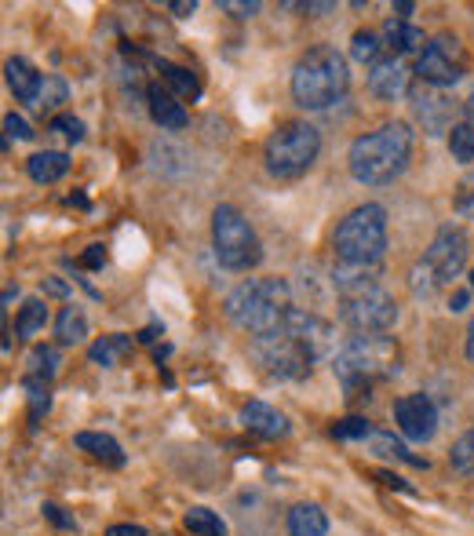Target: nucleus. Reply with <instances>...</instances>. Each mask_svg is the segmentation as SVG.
<instances>
[{
    "mask_svg": "<svg viewBox=\"0 0 474 536\" xmlns=\"http://www.w3.org/2000/svg\"><path fill=\"white\" fill-rule=\"evenodd\" d=\"M332 351V325L310 310H292L285 329L252 340V358L270 380H303L314 361Z\"/></svg>",
    "mask_w": 474,
    "mask_h": 536,
    "instance_id": "1",
    "label": "nucleus"
},
{
    "mask_svg": "<svg viewBox=\"0 0 474 536\" xmlns=\"http://www.w3.org/2000/svg\"><path fill=\"white\" fill-rule=\"evenodd\" d=\"M409 157H413V128L405 121H387L376 132L354 139L347 165H351V176L358 183L391 186L409 168Z\"/></svg>",
    "mask_w": 474,
    "mask_h": 536,
    "instance_id": "2",
    "label": "nucleus"
},
{
    "mask_svg": "<svg viewBox=\"0 0 474 536\" xmlns=\"http://www.w3.org/2000/svg\"><path fill=\"white\" fill-rule=\"evenodd\" d=\"M398 361H402L398 343L387 332H380V336H351L332 358V372H336L343 394L351 402H361V398H369L376 383L398 376Z\"/></svg>",
    "mask_w": 474,
    "mask_h": 536,
    "instance_id": "3",
    "label": "nucleus"
},
{
    "mask_svg": "<svg viewBox=\"0 0 474 536\" xmlns=\"http://www.w3.org/2000/svg\"><path fill=\"white\" fill-rule=\"evenodd\" d=\"M223 310L237 329L259 340V336L285 329V321L296 307H292V289L285 278H252L227 292Z\"/></svg>",
    "mask_w": 474,
    "mask_h": 536,
    "instance_id": "4",
    "label": "nucleus"
},
{
    "mask_svg": "<svg viewBox=\"0 0 474 536\" xmlns=\"http://www.w3.org/2000/svg\"><path fill=\"white\" fill-rule=\"evenodd\" d=\"M347 84H351L347 59L332 44H314L292 66V99L303 110H329L347 95Z\"/></svg>",
    "mask_w": 474,
    "mask_h": 536,
    "instance_id": "5",
    "label": "nucleus"
},
{
    "mask_svg": "<svg viewBox=\"0 0 474 536\" xmlns=\"http://www.w3.org/2000/svg\"><path fill=\"white\" fill-rule=\"evenodd\" d=\"M336 259L354 267H380L387 256V208L383 205H358L351 216H343L336 227Z\"/></svg>",
    "mask_w": 474,
    "mask_h": 536,
    "instance_id": "6",
    "label": "nucleus"
},
{
    "mask_svg": "<svg viewBox=\"0 0 474 536\" xmlns=\"http://www.w3.org/2000/svg\"><path fill=\"white\" fill-rule=\"evenodd\" d=\"M467 267V234L456 223H445L438 227L434 241L427 245L423 259L413 267L409 281H413V296L431 299L438 289L453 285Z\"/></svg>",
    "mask_w": 474,
    "mask_h": 536,
    "instance_id": "7",
    "label": "nucleus"
},
{
    "mask_svg": "<svg viewBox=\"0 0 474 536\" xmlns=\"http://www.w3.org/2000/svg\"><path fill=\"white\" fill-rule=\"evenodd\" d=\"M321 154V132L307 121H285L263 146V161L274 179L307 176Z\"/></svg>",
    "mask_w": 474,
    "mask_h": 536,
    "instance_id": "8",
    "label": "nucleus"
},
{
    "mask_svg": "<svg viewBox=\"0 0 474 536\" xmlns=\"http://www.w3.org/2000/svg\"><path fill=\"white\" fill-rule=\"evenodd\" d=\"M212 252L223 270H237L245 274L263 259V245H259L256 230L234 205H219L212 212Z\"/></svg>",
    "mask_w": 474,
    "mask_h": 536,
    "instance_id": "9",
    "label": "nucleus"
},
{
    "mask_svg": "<svg viewBox=\"0 0 474 536\" xmlns=\"http://www.w3.org/2000/svg\"><path fill=\"white\" fill-rule=\"evenodd\" d=\"M340 321L354 336H380V332L394 329L398 321V303L383 285H369V289H354L340 296Z\"/></svg>",
    "mask_w": 474,
    "mask_h": 536,
    "instance_id": "10",
    "label": "nucleus"
},
{
    "mask_svg": "<svg viewBox=\"0 0 474 536\" xmlns=\"http://www.w3.org/2000/svg\"><path fill=\"white\" fill-rule=\"evenodd\" d=\"M464 73H467V52L453 33H438V37H431L427 48L416 55V77H420V84H431V88H453V84L464 81Z\"/></svg>",
    "mask_w": 474,
    "mask_h": 536,
    "instance_id": "11",
    "label": "nucleus"
},
{
    "mask_svg": "<svg viewBox=\"0 0 474 536\" xmlns=\"http://www.w3.org/2000/svg\"><path fill=\"white\" fill-rule=\"evenodd\" d=\"M394 423L409 442H431L438 431V409L427 394H405L394 402Z\"/></svg>",
    "mask_w": 474,
    "mask_h": 536,
    "instance_id": "12",
    "label": "nucleus"
},
{
    "mask_svg": "<svg viewBox=\"0 0 474 536\" xmlns=\"http://www.w3.org/2000/svg\"><path fill=\"white\" fill-rule=\"evenodd\" d=\"M409 106H413V117L423 124V132H427V135L453 132V128H449V121H453L456 106H453V99L442 92V88L416 84L413 92H409Z\"/></svg>",
    "mask_w": 474,
    "mask_h": 536,
    "instance_id": "13",
    "label": "nucleus"
},
{
    "mask_svg": "<svg viewBox=\"0 0 474 536\" xmlns=\"http://www.w3.org/2000/svg\"><path fill=\"white\" fill-rule=\"evenodd\" d=\"M369 92L383 103H394V99H402L409 95V66H405L398 55H383L376 66H369Z\"/></svg>",
    "mask_w": 474,
    "mask_h": 536,
    "instance_id": "14",
    "label": "nucleus"
},
{
    "mask_svg": "<svg viewBox=\"0 0 474 536\" xmlns=\"http://www.w3.org/2000/svg\"><path fill=\"white\" fill-rule=\"evenodd\" d=\"M146 103H150V117H154L161 128L168 132H179L190 124V114H186V106L179 103V95H172L165 84H150L146 88Z\"/></svg>",
    "mask_w": 474,
    "mask_h": 536,
    "instance_id": "15",
    "label": "nucleus"
},
{
    "mask_svg": "<svg viewBox=\"0 0 474 536\" xmlns=\"http://www.w3.org/2000/svg\"><path fill=\"white\" fill-rule=\"evenodd\" d=\"M241 423H245V431L259 434V438H285V434L292 431L289 427V416L278 413L274 405L267 402H248L245 409H241Z\"/></svg>",
    "mask_w": 474,
    "mask_h": 536,
    "instance_id": "16",
    "label": "nucleus"
},
{
    "mask_svg": "<svg viewBox=\"0 0 474 536\" xmlns=\"http://www.w3.org/2000/svg\"><path fill=\"white\" fill-rule=\"evenodd\" d=\"M4 77H8V88L15 92V99L26 106H37L41 99V88H44V77L37 73V66L26 59H8L4 66Z\"/></svg>",
    "mask_w": 474,
    "mask_h": 536,
    "instance_id": "17",
    "label": "nucleus"
},
{
    "mask_svg": "<svg viewBox=\"0 0 474 536\" xmlns=\"http://www.w3.org/2000/svg\"><path fill=\"white\" fill-rule=\"evenodd\" d=\"M383 44L387 48H394V55L402 59V55H420L423 48H427V41H423V30H416L413 22L405 19H387L383 22Z\"/></svg>",
    "mask_w": 474,
    "mask_h": 536,
    "instance_id": "18",
    "label": "nucleus"
},
{
    "mask_svg": "<svg viewBox=\"0 0 474 536\" xmlns=\"http://www.w3.org/2000/svg\"><path fill=\"white\" fill-rule=\"evenodd\" d=\"M26 172H30L33 183H59L66 172H70V157L62 154V150H41V154H33L30 161H26Z\"/></svg>",
    "mask_w": 474,
    "mask_h": 536,
    "instance_id": "19",
    "label": "nucleus"
},
{
    "mask_svg": "<svg viewBox=\"0 0 474 536\" xmlns=\"http://www.w3.org/2000/svg\"><path fill=\"white\" fill-rule=\"evenodd\" d=\"M128 354H132V340H128L124 332L99 336V340L88 347V358H92V365H103V369H114V365H121Z\"/></svg>",
    "mask_w": 474,
    "mask_h": 536,
    "instance_id": "20",
    "label": "nucleus"
},
{
    "mask_svg": "<svg viewBox=\"0 0 474 536\" xmlns=\"http://www.w3.org/2000/svg\"><path fill=\"white\" fill-rule=\"evenodd\" d=\"M289 536H329V518L318 504H296L289 511Z\"/></svg>",
    "mask_w": 474,
    "mask_h": 536,
    "instance_id": "21",
    "label": "nucleus"
},
{
    "mask_svg": "<svg viewBox=\"0 0 474 536\" xmlns=\"http://www.w3.org/2000/svg\"><path fill=\"white\" fill-rule=\"evenodd\" d=\"M73 445L77 449H84V453H92L95 460H103V464L110 467H124V453L121 445L110 438V434H99V431H81L77 438H73Z\"/></svg>",
    "mask_w": 474,
    "mask_h": 536,
    "instance_id": "22",
    "label": "nucleus"
},
{
    "mask_svg": "<svg viewBox=\"0 0 474 536\" xmlns=\"http://www.w3.org/2000/svg\"><path fill=\"white\" fill-rule=\"evenodd\" d=\"M59 365H62L59 347L41 343V347H33L30 358H26V380L30 383H52L55 372H59Z\"/></svg>",
    "mask_w": 474,
    "mask_h": 536,
    "instance_id": "23",
    "label": "nucleus"
},
{
    "mask_svg": "<svg viewBox=\"0 0 474 536\" xmlns=\"http://www.w3.org/2000/svg\"><path fill=\"white\" fill-rule=\"evenodd\" d=\"M55 336H59L62 347L84 343V336H88V318H84V310L77 307V303L59 310V318H55Z\"/></svg>",
    "mask_w": 474,
    "mask_h": 536,
    "instance_id": "24",
    "label": "nucleus"
},
{
    "mask_svg": "<svg viewBox=\"0 0 474 536\" xmlns=\"http://www.w3.org/2000/svg\"><path fill=\"white\" fill-rule=\"evenodd\" d=\"M157 70H161L165 84L172 88V95H179V99H197V95H201V84H197V77L186 70V66H176V62L157 59Z\"/></svg>",
    "mask_w": 474,
    "mask_h": 536,
    "instance_id": "25",
    "label": "nucleus"
},
{
    "mask_svg": "<svg viewBox=\"0 0 474 536\" xmlns=\"http://www.w3.org/2000/svg\"><path fill=\"white\" fill-rule=\"evenodd\" d=\"M48 325V303L44 299H26L19 310V321H15V329H19L22 340H33L37 332H44Z\"/></svg>",
    "mask_w": 474,
    "mask_h": 536,
    "instance_id": "26",
    "label": "nucleus"
},
{
    "mask_svg": "<svg viewBox=\"0 0 474 536\" xmlns=\"http://www.w3.org/2000/svg\"><path fill=\"white\" fill-rule=\"evenodd\" d=\"M183 526L194 536H227V522L208 507H190L183 515Z\"/></svg>",
    "mask_w": 474,
    "mask_h": 536,
    "instance_id": "27",
    "label": "nucleus"
},
{
    "mask_svg": "<svg viewBox=\"0 0 474 536\" xmlns=\"http://www.w3.org/2000/svg\"><path fill=\"white\" fill-rule=\"evenodd\" d=\"M449 467H453L456 475L474 478V427H467L453 442V449H449Z\"/></svg>",
    "mask_w": 474,
    "mask_h": 536,
    "instance_id": "28",
    "label": "nucleus"
},
{
    "mask_svg": "<svg viewBox=\"0 0 474 536\" xmlns=\"http://www.w3.org/2000/svg\"><path fill=\"white\" fill-rule=\"evenodd\" d=\"M351 59L376 66V62L383 59V33H372V30L354 33V37H351Z\"/></svg>",
    "mask_w": 474,
    "mask_h": 536,
    "instance_id": "29",
    "label": "nucleus"
},
{
    "mask_svg": "<svg viewBox=\"0 0 474 536\" xmlns=\"http://www.w3.org/2000/svg\"><path fill=\"white\" fill-rule=\"evenodd\" d=\"M449 154H453V161H460V165H474V124L471 121L453 124V132H449Z\"/></svg>",
    "mask_w": 474,
    "mask_h": 536,
    "instance_id": "30",
    "label": "nucleus"
},
{
    "mask_svg": "<svg viewBox=\"0 0 474 536\" xmlns=\"http://www.w3.org/2000/svg\"><path fill=\"white\" fill-rule=\"evenodd\" d=\"M372 449L380 456H391V460H402V464L409 467H427V460H420V456H413L409 449H405L402 442H394L391 434H372Z\"/></svg>",
    "mask_w": 474,
    "mask_h": 536,
    "instance_id": "31",
    "label": "nucleus"
},
{
    "mask_svg": "<svg viewBox=\"0 0 474 536\" xmlns=\"http://www.w3.org/2000/svg\"><path fill=\"white\" fill-rule=\"evenodd\" d=\"M66 99H70L66 81H62L59 73H48V77H44V88H41V99H37V110H59Z\"/></svg>",
    "mask_w": 474,
    "mask_h": 536,
    "instance_id": "32",
    "label": "nucleus"
},
{
    "mask_svg": "<svg viewBox=\"0 0 474 536\" xmlns=\"http://www.w3.org/2000/svg\"><path fill=\"white\" fill-rule=\"evenodd\" d=\"M372 423L365 420V416H347V420L332 423V438H340V442H365V438H372Z\"/></svg>",
    "mask_w": 474,
    "mask_h": 536,
    "instance_id": "33",
    "label": "nucleus"
},
{
    "mask_svg": "<svg viewBox=\"0 0 474 536\" xmlns=\"http://www.w3.org/2000/svg\"><path fill=\"white\" fill-rule=\"evenodd\" d=\"M48 132L62 135L66 143H81V139H84V121H81V117H73V114H55L52 124H48Z\"/></svg>",
    "mask_w": 474,
    "mask_h": 536,
    "instance_id": "34",
    "label": "nucleus"
},
{
    "mask_svg": "<svg viewBox=\"0 0 474 536\" xmlns=\"http://www.w3.org/2000/svg\"><path fill=\"white\" fill-rule=\"evenodd\" d=\"M26 391H30V427H37V420L52 405V391H48V383H30V380H26Z\"/></svg>",
    "mask_w": 474,
    "mask_h": 536,
    "instance_id": "35",
    "label": "nucleus"
},
{
    "mask_svg": "<svg viewBox=\"0 0 474 536\" xmlns=\"http://www.w3.org/2000/svg\"><path fill=\"white\" fill-rule=\"evenodd\" d=\"M456 216L464 219H474V176H467L464 183L456 186Z\"/></svg>",
    "mask_w": 474,
    "mask_h": 536,
    "instance_id": "36",
    "label": "nucleus"
},
{
    "mask_svg": "<svg viewBox=\"0 0 474 536\" xmlns=\"http://www.w3.org/2000/svg\"><path fill=\"white\" fill-rule=\"evenodd\" d=\"M219 8L234 15V19H252L259 11V0H219Z\"/></svg>",
    "mask_w": 474,
    "mask_h": 536,
    "instance_id": "37",
    "label": "nucleus"
},
{
    "mask_svg": "<svg viewBox=\"0 0 474 536\" xmlns=\"http://www.w3.org/2000/svg\"><path fill=\"white\" fill-rule=\"evenodd\" d=\"M4 132L8 135H15V139H22V143H30L33 135V128H30V121H26V117H19V114H8L4 117Z\"/></svg>",
    "mask_w": 474,
    "mask_h": 536,
    "instance_id": "38",
    "label": "nucleus"
},
{
    "mask_svg": "<svg viewBox=\"0 0 474 536\" xmlns=\"http://www.w3.org/2000/svg\"><path fill=\"white\" fill-rule=\"evenodd\" d=\"M44 518H48L55 529H77V522H73V518L66 515L59 504H44Z\"/></svg>",
    "mask_w": 474,
    "mask_h": 536,
    "instance_id": "39",
    "label": "nucleus"
},
{
    "mask_svg": "<svg viewBox=\"0 0 474 536\" xmlns=\"http://www.w3.org/2000/svg\"><path fill=\"white\" fill-rule=\"evenodd\" d=\"M81 267H88V270L106 267V245H88V252L81 256Z\"/></svg>",
    "mask_w": 474,
    "mask_h": 536,
    "instance_id": "40",
    "label": "nucleus"
},
{
    "mask_svg": "<svg viewBox=\"0 0 474 536\" xmlns=\"http://www.w3.org/2000/svg\"><path fill=\"white\" fill-rule=\"evenodd\" d=\"M168 11L179 15V19H190V15L197 11V0H168Z\"/></svg>",
    "mask_w": 474,
    "mask_h": 536,
    "instance_id": "41",
    "label": "nucleus"
},
{
    "mask_svg": "<svg viewBox=\"0 0 474 536\" xmlns=\"http://www.w3.org/2000/svg\"><path fill=\"white\" fill-rule=\"evenodd\" d=\"M376 478H380L383 485H391V489H402V493H413V485L405 482V478L391 475V471H376Z\"/></svg>",
    "mask_w": 474,
    "mask_h": 536,
    "instance_id": "42",
    "label": "nucleus"
},
{
    "mask_svg": "<svg viewBox=\"0 0 474 536\" xmlns=\"http://www.w3.org/2000/svg\"><path fill=\"white\" fill-rule=\"evenodd\" d=\"M44 292H48V296L66 299V296H70V285H66V281H59V278H44Z\"/></svg>",
    "mask_w": 474,
    "mask_h": 536,
    "instance_id": "43",
    "label": "nucleus"
},
{
    "mask_svg": "<svg viewBox=\"0 0 474 536\" xmlns=\"http://www.w3.org/2000/svg\"><path fill=\"white\" fill-rule=\"evenodd\" d=\"M467 303H471V292H453V296H449V310H453V314H464L467 310Z\"/></svg>",
    "mask_w": 474,
    "mask_h": 536,
    "instance_id": "44",
    "label": "nucleus"
},
{
    "mask_svg": "<svg viewBox=\"0 0 474 536\" xmlns=\"http://www.w3.org/2000/svg\"><path fill=\"white\" fill-rule=\"evenodd\" d=\"M106 536H146V529L143 526H110Z\"/></svg>",
    "mask_w": 474,
    "mask_h": 536,
    "instance_id": "45",
    "label": "nucleus"
},
{
    "mask_svg": "<svg viewBox=\"0 0 474 536\" xmlns=\"http://www.w3.org/2000/svg\"><path fill=\"white\" fill-rule=\"evenodd\" d=\"M394 19H405V22H409V15H413V11H416V4H413V0H398V4H394Z\"/></svg>",
    "mask_w": 474,
    "mask_h": 536,
    "instance_id": "46",
    "label": "nucleus"
},
{
    "mask_svg": "<svg viewBox=\"0 0 474 536\" xmlns=\"http://www.w3.org/2000/svg\"><path fill=\"white\" fill-rule=\"evenodd\" d=\"M299 8L310 11V15H329V11H336V4H314V0H310V4H299Z\"/></svg>",
    "mask_w": 474,
    "mask_h": 536,
    "instance_id": "47",
    "label": "nucleus"
},
{
    "mask_svg": "<svg viewBox=\"0 0 474 536\" xmlns=\"http://www.w3.org/2000/svg\"><path fill=\"white\" fill-rule=\"evenodd\" d=\"M464 354H467V361H474V318H471V325H467V343H464Z\"/></svg>",
    "mask_w": 474,
    "mask_h": 536,
    "instance_id": "48",
    "label": "nucleus"
},
{
    "mask_svg": "<svg viewBox=\"0 0 474 536\" xmlns=\"http://www.w3.org/2000/svg\"><path fill=\"white\" fill-rule=\"evenodd\" d=\"M464 114H467V121L474 124V92L467 95V103H464Z\"/></svg>",
    "mask_w": 474,
    "mask_h": 536,
    "instance_id": "49",
    "label": "nucleus"
},
{
    "mask_svg": "<svg viewBox=\"0 0 474 536\" xmlns=\"http://www.w3.org/2000/svg\"><path fill=\"white\" fill-rule=\"evenodd\" d=\"M70 205H77V208H88V197H81V194H73V197H70Z\"/></svg>",
    "mask_w": 474,
    "mask_h": 536,
    "instance_id": "50",
    "label": "nucleus"
},
{
    "mask_svg": "<svg viewBox=\"0 0 474 536\" xmlns=\"http://www.w3.org/2000/svg\"><path fill=\"white\" fill-rule=\"evenodd\" d=\"M471 289H474V270H471Z\"/></svg>",
    "mask_w": 474,
    "mask_h": 536,
    "instance_id": "51",
    "label": "nucleus"
}]
</instances>
